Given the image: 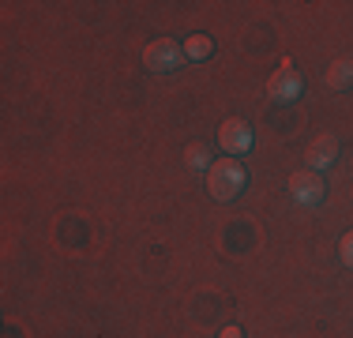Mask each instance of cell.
<instances>
[{
    "label": "cell",
    "instance_id": "1",
    "mask_svg": "<svg viewBox=\"0 0 353 338\" xmlns=\"http://www.w3.org/2000/svg\"><path fill=\"white\" fill-rule=\"evenodd\" d=\"M248 188V169L241 158H218V162L207 169V192L218 203H233L241 199V192Z\"/></svg>",
    "mask_w": 353,
    "mask_h": 338
},
{
    "label": "cell",
    "instance_id": "2",
    "mask_svg": "<svg viewBox=\"0 0 353 338\" xmlns=\"http://www.w3.org/2000/svg\"><path fill=\"white\" fill-rule=\"evenodd\" d=\"M188 64V57H184V46L173 38H154L147 49H143V68H147L150 75H170V72H181V68Z\"/></svg>",
    "mask_w": 353,
    "mask_h": 338
},
{
    "label": "cell",
    "instance_id": "3",
    "mask_svg": "<svg viewBox=\"0 0 353 338\" xmlns=\"http://www.w3.org/2000/svg\"><path fill=\"white\" fill-rule=\"evenodd\" d=\"M285 188H290V199L297 203V207H319V203L327 199V181L323 173H312V169H297V173H290V181H285Z\"/></svg>",
    "mask_w": 353,
    "mask_h": 338
},
{
    "label": "cell",
    "instance_id": "4",
    "mask_svg": "<svg viewBox=\"0 0 353 338\" xmlns=\"http://www.w3.org/2000/svg\"><path fill=\"white\" fill-rule=\"evenodd\" d=\"M267 98L279 101V106H293V101L305 98V75L293 68V61H285L279 72L267 79Z\"/></svg>",
    "mask_w": 353,
    "mask_h": 338
},
{
    "label": "cell",
    "instance_id": "5",
    "mask_svg": "<svg viewBox=\"0 0 353 338\" xmlns=\"http://www.w3.org/2000/svg\"><path fill=\"white\" fill-rule=\"evenodd\" d=\"M252 143H256V135H252V124L245 121V117H225V121L218 124V147H222L225 158L248 155Z\"/></svg>",
    "mask_w": 353,
    "mask_h": 338
},
{
    "label": "cell",
    "instance_id": "6",
    "mask_svg": "<svg viewBox=\"0 0 353 338\" xmlns=\"http://www.w3.org/2000/svg\"><path fill=\"white\" fill-rule=\"evenodd\" d=\"M305 162H308L312 173H327V169L339 162V135H331V132L316 135V139L305 147Z\"/></svg>",
    "mask_w": 353,
    "mask_h": 338
},
{
    "label": "cell",
    "instance_id": "7",
    "mask_svg": "<svg viewBox=\"0 0 353 338\" xmlns=\"http://www.w3.org/2000/svg\"><path fill=\"white\" fill-rule=\"evenodd\" d=\"M323 79H327V87H331V90H353V61H350V57L331 61Z\"/></svg>",
    "mask_w": 353,
    "mask_h": 338
},
{
    "label": "cell",
    "instance_id": "8",
    "mask_svg": "<svg viewBox=\"0 0 353 338\" xmlns=\"http://www.w3.org/2000/svg\"><path fill=\"white\" fill-rule=\"evenodd\" d=\"M181 46H184V57H188V61H207V57H214V38L211 34H188Z\"/></svg>",
    "mask_w": 353,
    "mask_h": 338
},
{
    "label": "cell",
    "instance_id": "9",
    "mask_svg": "<svg viewBox=\"0 0 353 338\" xmlns=\"http://www.w3.org/2000/svg\"><path fill=\"white\" fill-rule=\"evenodd\" d=\"M184 166L196 169V173H207V169L214 166L211 147H207V143H188V147H184Z\"/></svg>",
    "mask_w": 353,
    "mask_h": 338
},
{
    "label": "cell",
    "instance_id": "10",
    "mask_svg": "<svg viewBox=\"0 0 353 338\" xmlns=\"http://www.w3.org/2000/svg\"><path fill=\"white\" fill-rule=\"evenodd\" d=\"M339 259H342V267L353 270V230L339 237Z\"/></svg>",
    "mask_w": 353,
    "mask_h": 338
},
{
    "label": "cell",
    "instance_id": "11",
    "mask_svg": "<svg viewBox=\"0 0 353 338\" xmlns=\"http://www.w3.org/2000/svg\"><path fill=\"white\" fill-rule=\"evenodd\" d=\"M218 338H245V335H241V327H222V335H218Z\"/></svg>",
    "mask_w": 353,
    "mask_h": 338
}]
</instances>
